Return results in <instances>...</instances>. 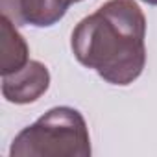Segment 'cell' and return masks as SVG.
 <instances>
[{
	"label": "cell",
	"instance_id": "obj_2",
	"mask_svg": "<svg viewBox=\"0 0 157 157\" xmlns=\"http://www.w3.org/2000/svg\"><path fill=\"white\" fill-rule=\"evenodd\" d=\"M91 153L87 122L68 105L48 109L21 129L10 148L11 157H91Z\"/></svg>",
	"mask_w": 157,
	"mask_h": 157
},
{
	"label": "cell",
	"instance_id": "obj_4",
	"mask_svg": "<svg viewBox=\"0 0 157 157\" xmlns=\"http://www.w3.org/2000/svg\"><path fill=\"white\" fill-rule=\"evenodd\" d=\"M50 87V72L41 61H28L21 70L2 76V96L10 104L26 105L37 102Z\"/></svg>",
	"mask_w": 157,
	"mask_h": 157
},
{
	"label": "cell",
	"instance_id": "obj_1",
	"mask_svg": "<svg viewBox=\"0 0 157 157\" xmlns=\"http://www.w3.org/2000/svg\"><path fill=\"white\" fill-rule=\"evenodd\" d=\"M146 17L133 0H107L76 24L70 48L83 67L111 85L126 87L146 65Z\"/></svg>",
	"mask_w": 157,
	"mask_h": 157
},
{
	"label": "cell",
	"instance_id": "obj_5",
	"mask_svg": "<svg viewBox=\"0 0 157 157\" xmlns=\"http://www.w3.org/2000/svg\"><path fill=\"white\" fill-rule=\"evenodd\" d=\"M30 61V48L17 26L2 17L0 19V74L8 76L21 70Z\"/></svg>",
	"mask_w": 157,
	"mask_h": 157
},
{
	"label": "cell",
	"instance_id": "obj_3",
	"mask_svg": "<svg viewBox=\"0 0 157 157\" xmlns=\"http://www.w3.org/2000/svg\"><path fill=\"white\" fill-rule=\"evenodd\" d=\"M72 0H0L2 17L15 26L48 28L59 22Z\"/></svg>",
	"mask_w": 157,
	"mask_h": 157
},
{
	"label": "cell",
	"instance_id": "obj_6",
	"mask_svg": "<svg viewBox=\"0 0 157 157\" xmlns=\"http://www.w3.org/2000/svg\"><path fill=\"white\" fill-rule=\"evenodd\" d=\"M142 2H146V4H150V6H157V0H142Z\"/></svg>",
	"mask_w": 157,
	"mask_h": 157
},
{
	"label": "cell",
	"instance_id": "obj_7",
	"mask_svg": "<svg viewBox=\"0 0 157 157\" xmlns=\"http://www.w3.org/2000/svg\"><path fill=\"white\" fill-rule=\"evenodd\" d=\"M76 2H82V0H72V4H76Z\"/></svg>",
	"mask_w": 157,
	"mask_h": 157
}]
</instances>
